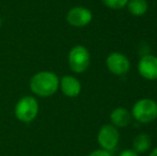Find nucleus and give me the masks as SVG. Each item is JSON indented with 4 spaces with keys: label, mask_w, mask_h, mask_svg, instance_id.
I'll use <instances>...</instances> for the list:
<instances>
[{
    "label": "nucleus",
    "mask_w": 157,
    "mask_h": 156,
    "mask_svg": "<svg viewBox=\"0 0 157 156\" xmlns=\"http://www.w3.org/2000/svg\"><path fill=\"white\" fill-rule=\"evenodd\" d=\"M110 120H111L112 125L116 127H125L132 121V115L130 112L125 108H116L112 110L111 115H110Z\"/></svg>",
    "instance_id": "obj_10"
},
{
    "label": "nucleus",
    "mask_w": 157,
    "mask_h": 156,
    "mask_svg": "<svg viewBox=\"0 0 157 156\" xmlns=\"http://www.w3.org/2000/svg\"><path fill=\"white\" fill-rule=\"evenodd\" d=\"M101 1L107 8L112 10H120L127 4L128 0H101Z\"/></svg>",
    "instance_id": "obj_13"
},
{
    "label": "nucleus",
    "mask_w": 157,
    "mask_h": 156,
    "mask_svg": "<svg viewBox=\"0 0 157 156\" xmlns=\"http://www.w3.org/2000/svg\"><path fill=\"white\" fill-rule=\"evenodd\" d=\"M132 116L138 122L147 124L157 119V103L151 98H141L134 104Z\"/></svg>",
    "instance_id": "obj_2"
},
{
    "label": "nucleus",
    "mask_w": 157,
    "mask_h": 156,
    "mask_svg": "<svg viewBox=\"0 0 157 156\" xmlns=\"http://www.w3.org/2000/svg\"><path fill=\"white\" fill-rule=\"evenodd\" d=\"M119 156H138V153H136L134 150H124Z\"/></svg>",
    "instance_id": "obj_15"
},
{
    "label": "nucleus",
    "mask_w": 157,
    "mask_h": 156,
    "mask_svg": "<svg viewBox=\"0 0 157 156\" xmlns=\"http://www.w3.org/2000/svg\"><path fill=\"white\" fill-rule=\"evenodd\" d=\"M138 72L142 78L147 80L157 79V57L153 55H145L139 60Z\"/></svg>",
    "instance_id": "obj_8"
},
{
    "label": "nucleus",
    "mask_w": 157,
    "mask_h": 156,
    "mask_svg": "<svg viewBox=\"0 0 157 156\" xmlns=\"http://www.w3.org/2000/svg\"><path fill=\"white\" fill-rule=\"evenodd\" d=\"M59 87L61 88V91L67 97H76L79 95L81 91L80 81L76 77L71 75H65L61 78Z\"/></svg>",
    "instance_id": "obj_9"
},
{
    "label": "nucleus",
    "mask_w": 157,
    "mask_h": 156,
    "mask_svg": "<svg viewBox=\"0 0 157 156\" xmlns=\"http://www.w3.org/2000/svg\"><path fill=\"white\" fill-rule=\"evenodd\" d=\"M106 65L114 75H124L130 69L128 58L121 52H111L106 59Z\"/></svg>",
    "instance_id": "obj_7"
},
{
    "label": "nucleus",
    "mask_w": 157,
    "mask_h": 156,
    "mask_svg": "<svg viewBox=\"0 0 157 156\" xmlns=\"http://www.w3.org/2000/svg\"><path fill=\"white\" fill-rule=\"evenodd\" d=\"M89 156H111V154H110V152H108V151L101 149V150L93 151L91 154H89Z\"/></svg>",
    "instance_id": "obj_14"
},
{
    "label": "nucleus",
    "mask_w": 157,
    "mask_h": 156,
    "mask_svg": "<svg viewBox=\"0 0 157 156\" xmlns=\"http://www.w3.org/2000/svg\"><path fill=\"white\" fill-rule=\"evenodd\" d=\"M68 65L75 73H83L90 65V52L85 46L77 45L68 54Z\"/></svg>",
    "instance_id": "obj_4"
},
{
    "label": "nucleus",
    "mask_w": 157,
    "mask_h": 156,
    "mask_svg": "<svg viewBox=\"0 0 157 156\" xmlns=\"http://www.w3.org/2000/svg\"><path fill=\"white\" fill-rule=\"evenodd\" d=\"M15 117L24 123L32 122L39 112V104L33 96H24L15 105Z\"/></svg>",
    "instance_id": "obj_3"
},
{
    "label": "nucleus",
    "mask_w": 157,
    "mask_h": 156,
    "mask_svg": "<svg viewBox=\"0 0 157 156\" xmlns=\"http://www.w3.org/2000/svg\"><path fill=\"white\" fill-rule=\"evenodd\" d=\"M120 134L117 127L112 124H106L99 129L97 134V142L103 150L112 151L119 143Z\"/></svg>",
    "instance_id": "obj_5"
},
{
    "label": "nucleus",
    "mask_w": 157,
    "mask_h": 156,
    "mask_svg": "<svg viewBox=\"0 0 157 156\" xmlns=\"http://www.w3.org/2000/svg\"><path fill=\"white\" fill-rule=\"evenodd\" d=\"M151 146V137L147 134H139L132 141V150L136 153H144Z\"/></svg>",
    "instance_id": "obj_11"
},
{
    "label": "nucleus",
    "mask_w": 157,
    "mask_h": 156,
    "mask_svg": "<svg viewBox=\"0 0 157 156\" xmlns=\"http://www.w3.org/2000/svg\"><path fill=\"white\" fill-rule=\"evenodd\" d=\"M127 9L130 14L135 16H141L145 14L149 8L147 0H128L127 2Z\"/></svg>",
    "instance_id": "obj_12"
},
{
    "label": "nucleus",
    "mask_w": 157,
    "mask_h": 156,
    "mask_svg": "<svg viewBox=\"0 0 157 156\" xmlns=\"http://www.w3.org/2000/svg\"><path fill=\"white\" fill-rule=\"evenodd\" d=\"M91 11L83 6H75L71 9L66 15V21L71 26L76 28H81L89 25L92 21Z\"/></svg>",
    "instance_id": "obj_6"
},
{
    "label": "nucleus",
    "mask_w": 157,
    "mask_h": 156,
    "mask_svg": "<svg viewBox=\"0 0 157 156\" xmlns=\"http://www.w3.org/2000/svg\"><path fill=\"white\" fill-rule=\"evenodd\" d=\"M60 79L52 72L43 71L32 76L30 80V89L34 94L41 97L54 95L59 89Z\"/></svg>",
    "instance_id": "obj_1"
},
{
    "label": "nucleus",
    "mask_w": 157,
    "mask_h": 156,
    "mask_svg": "<svg viewBox=\"0 0 157 156\" xmlns=\"http://www.w3.org/2000/svg\"><path fill=\"white\" fill-rule=\"evenodd\" d=\"M150 156H157V146L155 149H154L153 151L151 152V154H150Z\"/></svg>",
    "instance_id": "obj_16"
}]
</instances>
